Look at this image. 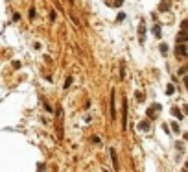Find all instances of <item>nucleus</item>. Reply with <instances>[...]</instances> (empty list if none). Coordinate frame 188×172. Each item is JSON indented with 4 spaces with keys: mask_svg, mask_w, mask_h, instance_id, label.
I'll return each instance as SVG.
<instances>
[{
    "mask_svg": "<svg viewBox=\"0 0 188 172\" xmlns=\"http://www.w3.org/2000/svg\"><path fill=\"white\" fill-rule=\"evenodd\" d=\"M186 169H188V163H186Z\"/></svg>",
    "mask_w": 188,
    "mask_h": 172,
    "instance_id": "22",
    "label": "nucleus"
},
{
    "mask_svg": "<svg viewBox=\"0 0 188 172\" xmlns=\"http://www.w3.org/2000/svg\"><path fill=\"white\" fill-rule=\"evenodd\" d=\"M185 85L188 87V76H185Z\"/></svg>",
    "mask_w": 188,
    "mask_h": 172,
    "instance_id": "18",
    "label": "nucleus"
},
{
    "mask_svg": "<svg viewBox=\"0 0 188 172\" xmlns=\"http://www.w3.org/2000/svg\"><path fill=\"white\" fill-rule=\"evenodd\" d=\"M124 4V0H114V6H122Z\"/></svg>",
    "mask_w": 188,
    "mask_h": 172,
    "instance_id": "17",
    "label": "nucleus"
},
{
    "mask_svg": "<svg viewBox=\"0 0 188 172\" xmlns=\"http://www.w3.org/2000/svg\"><path fill=\"white\" fill-rule=\"evenodd\" d=\"M138 130H140V131H148V130H149V122H146V120L138 122Z\"/></svg>",
    "mask_w": 188,
    "mask_h": 172,
    "instance_id": "7",
    "label": "nucleus"
},
{
    "mask_svg": "<svg viewBox=\"0 0 188 172\" xmlns=\"http://www.w3.org/2000/svg\"><path fill=\"white\" fill-rule=\"evenodd\" d=\"M171 130H174L175 133H179V131H181V130H179V126H177L175 122H171Z\"/></svg>",
    "mask_w": 188,
    "mask_h": 172,
    "instance_id": "13",
    "label": "nucleus"
},
{
    "mask_svg": "<svg viewBox=\"0 0 188 172\" xmlns=\"http://www.w3.org/2000/svg\"><path fill=\"white\" fill-rule=\"evenodd\" d=\"M171 93H174V85H170V87L166 89V94H171Z\"/></svg>",
    "mask_w": 188,
    "mask_h": 172,
    "instance_id": "16",
    "label": "nucleus"
},
{
    "mask_svg": "<svg viewBox=\"0 0 188 172\" xmlns=\"http://www.w3.org/2000/svg\"><path fill=\"white\" fill-rule=\"evenodd\" d=\"M144 37H146V28H144V21L140 22V28H138V41L144 43Z\"/></svg>",
    "mask_w": 188,
    "mask_h": 172,
    "instance_id": "5",
    "label": "nucleus"
},
{
    "mask_svg": "<svg viewBox=\"0 0 188 172\" xmlns=\"http://www.w3.org/2000/svg\"><path fill=\"white\" fill-rule=\"evenodd\" d=\"M153 33H155V37H160V35H162L160 26H155V28H153Z\"/></svg>",
    "mask_w": 188,
    "mask_h": 172,
    "instance_id": "10",
    "label": "nucleus"
},
{
    "mask_svg": "<svg viewBox=\"0 0 188 172\" xmlns=\"http://www.w3.org/2000/svg\"><path fill=\"white\" fill-rule=\"evenodd\" d=\"M70 85H72V78H70V76H68V78L65 80V89H68Z\"/></svg>",
    "mask_w": 188,
    "mask_h": 172,
    "instance_id": "11",
    "label": "nucleus"
},
{
    "mask_svg": "<svg viewBox=\"0 0 188 172\" xmlns=\"http://www.w3.org/2000/svg\"><path fill=\"white\" fill-rule=\"evenodd\" d=\"M122 128H127V102L124 100V107H122Z\"/></svg>",
    "mask_w": 188,
    "mask_h": 172,
    "instance_id": "1",
    "label": "nucleus"
},
{
    "mask_svg": "<svg viewBox=\"0 0 188 172\" xmlns=\"http://www.w3.org/2000/svg\"><path fill=\"white\" fill-rule=\"evenodd\" d=\"M159 9H160V11H168V9H170V2H166V0H164V2H160Z\"/></svg>",
    "mask_w": 188,
    "mask_h": 172,
    "instance_id": "9",
    "label": "nucleus"
},
{
    "mask_svg": "<svg viewBox=\"0 0 188 172\" xmlns=\"http://www.w3.org/2000/svg\"><path fill=\"white\" fill-rule=\"evenodd\" d=\"M177 41L179 43H186L188 41V30H181L179 35H177Z\"/></svg>",
    "mask_w": 188,
    "mask_h": 172,
    "instance_id": "4",
    "label": "nucleus"
},
{
    "mask_svg": "<svg viewBox=\"0 0 188 172\" xmlns=\"http://www.w3.org/2000/svg\"><path fill=\"white\" fill-rule=\"evenodd\" d=\"M182 109H185V113H188V105H185V107H182Z\"/></svg>",
    "mask_w": 188,
    "mask_h": 172,
    "instance_id": "19",
    "label": "nucleus"
},
{
    "mask_svg": "<svg viewBox=\"0 0 188 172\" xmlns=\"http://www.w3.org/2000/svg\"><path fill=\"white\" fill-rule=\"evenodd\" d=\"M171 115H175V119H177V120H181V119H182V115H181V109H179V107H171Z\"/></svg>",
    "mask_w": 188,
    "mask_h": 172,
    "instance_id": "8",
    "label": "nucleus"
},
{
    "mask_svg": "<svg viewBox=\"0 0 188 172\" xmlns=\"http://www.w3.org/2000/svg\"><path fill=\"white\" fill-rule=\"evenodd\" d=\"M68 2H70V4H74V0H68Z\"/></svg>",
    "mask_w": 188,
    "mask_h": 172,
    "instance_id": "21",
    "label": "nucleus"
},
{
    "mask_svg": "<svg viewBox=\"0 0 188 172\" xmlns=\"http://www.w3.org/2000/svg\"><path fill=\"white\" fill-rule=\"evenodd\" d=\"M185 139H186V141H188V133H186V135H185Z\"/></svg>",
    "mask_w": 188,
    "mask_h": 172,
    "instance_id": "20",
    "label": "nucleus"
},
{
    "mask_svg": "<svg viewBox=\"0 0 188 172\" xmlns=\"http://www.w3.org/2000/svg\"><path fill=\"white\" fill-rule=\"evenodd\" d=\"M111 119H116V107H114V89L111 91Z\"/></svg>",
    "mask_w": 188,
    "mask_h": 172,
    "instance_id": "3",
    "label": "nucleus"
},
{
    "mask_svg": "<svg viewBox=\"0 0 188 172\" xmlns=\"http://www.w3.org/2000/svg\"><path fill=\"white\" fill-rule=\"evenodd\" d=\"M90 141H92V143H100V144H101V139L98 137V135H94V137H90Z\"/></svg>",
    "mask_w": 188,
    "mask_h": 172,
    "instance_id": "14",
    "label": "nucleus"
},
{
    "mask_svg": "<svg viewBox=\"0 0 188 172\" xmlns=\"http://www.w3.org/2000/svg\"><path fill=\"white\" fill-rule=\"evenodd\" d=\"M175 54L179 55V58H186V54H188V50H186V46L182 43H179V46L175 48Z\"/></svg>",
    "mask_w": 188,
    "mask_h": 172,
    "instance_id": "2",
    "label": "nucleus"
},
{
    "mask_svg": "<svg viewBox=\"0 0 188 172\" xmlns=\"http://www.w3.org/2000/svg\"><path fill=\"white\" fill-rule=\"evenodd\" d=\"M181 30H188V19H185V21L181 22Z\"/></svg>",
    "mask_w": 188,
    "mask_h": 172,
    "instance_id": "12",
    "label": "nucleus"
},
{
    "mask_svg": "<svg viewBox=\"0 0 188 172\" xmlns=\"http://www.w3.org/2000/svg\"><path fill=\"white\" fill-rule=\"evenodd\" d=\"M111 161H113L114 169H118V159H116V152H114V148H111Z\"/></svg>",
    "mask_w": 188,
    "mask_h": 172,
    "instance_id": "6",
    "label": "nucleus"
},
{
    "mask_svg": "<svg viewBox=\"0 0 188 172\" xmlns=\"http://www.w3.org/2000/svg\"><path fill=\"white\" fill-rule=\"evenodd\" d=\"M188 72V67H182V69H179V74H186Z\"/></svg>",
    "mask_w": 188,
    "mask_h": 172,
    "instance_id": "15",
    "label": "nucleus"
}]
</instances>
